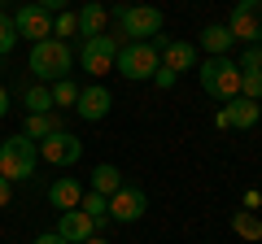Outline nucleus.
Wrapping results in <instances>:
<instances>
[{
	"label": "nucleus",
	"mask_w": 262,
	"mask_h": 244,
	"mask_svg": "<svg viewBox=\"0 0 262 244\" xmlns=\"http://www.w3.org/2000/svg\"><path fill=\"white\" fill-rule=\"evenodd\" d=\"M39 9H48V13H66L70 9V0H35Z\"/></svg>",
	"instance_id": "obj_28"
},
{
	"label": "nucleus",
	"mask_w": 262,
	"mask_h": 244,
	"mask_svg": "<svg viewBox=\"0 0 262 244\" xmlns=\"http://www.w3.org/2000/svg\"><path fill=\"white\" fill-rule=\"evenodd\" d=\"M5 113H9V92L0 87V118H5Z\"/></svg>",
	"instance_id": "obj_32"
},
{
	"label": "nucleus",
	"mask_w": 262,
	"mask_h": 244,
	"mask_svg": "<svg viewBox=\"0 0 262 244\" xmlns=\"http://www.w3.org/2000/svg\"><path fill=\"white\" fill-rule=\"evenodd\" d=\"M162 66V53L149 44V39H140V44H122L118 48V61H114V70H118L122 79H131V83H144V79H153Z\"/></svg>",
	"instance_id": "obj_5"
},
{
	"label": "nucleus",
	"mask_w": 262,
	"mask_h": 244,
	"mask_svg": "<svg viewBox=\"0 0 262 244\" xmlns=\"http://www.w3.org/2000/svg\"><path fill=\"white\" fill-rule=\"evenodd\" d=\"M232 44H236V39H232V31H227V22H214V27L201 31V48H206L210 57H227Z\"/></svg>",
	"instance_id": "obj_18"
},
{
	"label": "nucleus",
	"mask_w": 262,
	"mask_h": 244,
	"mask_svg": "<svg viewBox=\"0 0 262 244\" xmlns=\"http://www.w3.org/2000/svg\"><path fill=\"white\" fill-rule=\"evenodd\" d=\"M79 201H83L79 179H57L53 188H48V205H53L57 214H66V209H79Z\"/></svg>",
	"instance_id": "obj_16"
},
{
	"label": "nucleus",
	"mask_w": 262,
	"mask_h": 244,
	"mask_svg": "<svg viewBox=\"0 0 262 244\" xmlns=\"http://www.w3.org/2000/svg\"><path fill=\"white\" fill-rule=\"evenodd\" d=\"M13 44H18V31H13V18L9 13H0V57H9Z\"/></svg>",
	"instance_id": "obj_26"
},
{
	"label": "nucleus",
	"mask_w": 262,
	"mask_h": 244,
	"mask_svg": "<svg viewBox=\"0 0 262 244\" xmlns=\"http://www.w3.org/2000/svg\"><path fill=\"white\" fill-rule=\"evenodd\" d=\"M153 83H158L162 92H170V87L179 83V75H175V70H166V66H158V75H153Z\"/></svg>",
	"instance_id": "obj_27"
},
{
	"label": "nucleus",
	"mask_w": 262,
	"mask_h": 244,
	"mask_svg": "<svg viewBox=\"0 0 262 244\" xmlns=\"http://www.w3.org/2000/svg\"><path fill=\"white\" fill-rule=\"evenodd\" d=\"M9 197H13V183H9V179H5V175H0V209L9 205Z\"/></svg>",
	"instance_id": "obj_29"
},
{
	"label": "nucleus",
	"mask_w": 262,
	"mask_h": 244,
	"mask_svg": "<svg viewBox=\"0 0 262 244\" xmlns=\"http://www.w3.org/2000/svg\"><path fill=\"white\" fill-rule=\"evenodd\" d=\"M53 131H61V127H57V118H48V113H31V118H27V131H22V135L39 144V140H48Z\"/></svg>",
	"instance_id": "obj_22"
},
{
	"label": "nucleus",
	"mask_w": 262,
	"mask_h": 244,
	"mask_svg": "<svg viewBox=\"0 0 262 244\" xmlns=\"http://www.w3.org/2000/svg\"><path fill=\"white\" fill-rule=\"evenodd\" d=\"M118 188H122V170H118V166H110V161H101V166L92 170V188H88V192H101V197L110 201Z\"/></svg>",
	"instance_id": "obj_19"
},
{
	"label": "nucleus",
	"mask_w": 262,
	"mask_h": 244,
	"mask_svg": "<svg viewBox=\"0 0 262 244\" xmlns=\"http://www.w3.org/2000/svg\"><path fill=\"white\" fill-rule=\"evenodd\" d=\"M232 231L241 235V240L258 244V240H262V218L253 214V209H236V214H232Z\"/></svg>",
	"instance_id": "obj_20"
},
{
	"label": "nucleus",
	"mask_w": 262,
	"mask_h": 244,
	"mask_svg": "<svg viewBox=\"0 0 262 244\" xmlns=\"http://www.w3.org/2000/svg\"><path fill=\"white\" fill-rule=\"evenodd\" d=\"M196 79H201V92L223 101V105L241 96V66H236V57H206L196 66Z\"/></svg>",
	"instance_id": "obj_2"
},
{
	"label": "nucleus",
	"mask_w": 262,
	"mask_h": 244,
	"mask_svg": "<svg viewBox=\"0 0 262 244\" xmlns=\"http://www.w3.org/2000/svg\"><path fill=\"white\" fill-rule=\"evenodd\" d=\"M79 209H83L88 218L96 223V231H101L105 223H110V201L101 197V192H83V201H79Z\"/></svg>",
	"instance_id": "obj_21"
},
{
	"label": "nucleus",
	"mask_w": 262,
	"mask_h": 244,
	"mask_svg": "<svg viewBox=\"0 0 262 244\" xmlns=\"http://www.w3.org/2000/svg\"><path fill=\"white\" fill-rule=\"evenodd\" d=\"M118 48H122L118 35H92V39H83V44H79V66H83L92 79H101V75H110V70H114Z\"/></svg>",
	"instance_id": "obj_6"
},
{
	"label": "nucleus",
	"mask_w": 262,
	"mask_h": 244,
	"mask_svg": "<svg viewBox=\"0 0 262 244\" xmlns=\"http://www.w3.org/2000/svg\"><path fill=\"white\" fill-rule=\"evenodd\" d=\"M0 13H5V0H0Z\"/></svg>",
	"instance_id": "obj_34"
},
{
	"label": "nucleus",
	"mask_w": 262,
	"mask_h": 244,
	"mask_svg": "<svg viewBox=\"0 0 262 244\" xmlns=\"http://www.w3.org/2000/svg\"><path fill=\"white\" fill-rule=\"evenodd\" d=\"M13 31H18V39H31V44L53 39V13L39 9L35 0H31V5H22V9L13 13Z\"/></svg>",
	"instance_id": "obj_10"
},
{
	"label": "nucleus",
	"mask_w": 262,
	"mask_h": 244,
	"mask_svg": "<svg viewBox=\"0 0 262 244\" xmlns=\"http://www.w3.org/2000/svg\"><path fill=\"white\" fill-rule=\"evenodd\" d=\"M39 157L48 161V166H75L79 157H83V140L70 131H53L48 140H39Z\"/></svg>",
	"instance_id": "obj_11"
},
{
	"label": "nucleus",
	"mask_w": 262,
	"mask_h": 244,
	"mask_svg": "<svg viewBox=\"0 0 262 244\" xmlns=\"http://www.w3.org/2000/svg\"><path fill=\"white\" fill-rule=\"evenodd\" d=\"M57 235H61L66 244H88L96 235V223L83 209H66V214H57Z\"/></svg>",
	"instance_id": "obj_15"
},
{
	"label": "nucleus",
	"mask_w": 262,
	"mask_h": 244,
	"mask_svg": "<svg viewBox=\"0 0 262 244\" xmlns=\"http://www.w3.org/2000/svg\"><path fill=\"white\" fill-rule=\"evenodd\" d=\"M75 31H79V18H75L70 9H66V13H53V39H70Z\"/></svg>",
	"instance_id": "obj_25"
},
{
	"label": "nucleus",
	"mask_w": 262,
	"mask_h": 244,
	"mask_svg": "<svg viewBox=\"0 0 262 244\" xmlns=\"http://www.w3.org/2000/svg\"><path fill=\"white\" fill-rule=\"evenodd\" d=\"M27 70L48 87V83H57V79H70V70H75V53H70L66 39H39V44H31Z\"/></svg>",
	"instance_id": "obj_1"
},
{
	"label": "nucleus",
	"mask_w": 262,
	"mask_h": 244,
	"mask_svg": "<svg viewBox=\"0 0 262 244\" xmlns=\"http://www.w3.org/2000/svg\"><path fill=\"white\" fill-rule=\"evenodd\" d=\"M114 18H118L122 44H140V39L162 35V9H153V5H114Z\"/></svg>",
	"instance_id": "obj_3"
},
{
	"label": "nucleus",
	"mask_w": 262,
	"mask_h": 244,
	"mask_svg": "<svg viewBox=\"0 0 262 244\" xmlns=\"http://www.w3.org/2000/svg\"><path fill=\"white\" fill-rule=\"evenodd\" d=\"M144 209H149V192L136 188V183H122V188L110 197V218L114 223H140Z\"/></svg>",
	"instance_id": "obj_9"
},
{
	"label": "nucleus",
	"mask_w": 262,
	"mask_h": 244,
	"mask_svg": "<svg viewBox=\"0 0 262 244\" xmlns=\"http://www.w3.org/2000/svg\"><path fill=\"white\" fill-rule=\"evenodd\" d=\"M258 205H262V192L249 188V192H245V209H258Z\"/></svg>",
	"instance_id": "obj_30"
},
{
	"label": "nucleus",
	"mask_w": 262,
	"mask_h": 244,
	"mask_svg": "<svg viewBox=\"0 0 262 244\" xmlns=\"http://www.w3.org/2000/svg\"><path fill=\"white\" fill-rule=\"evenodd\" d=\"M153 48L162 53V66L175 70V75H184V70H196V48L188 44V39H170V35H153L149 39Z\"/></svg>",
	"instance_id": "obj_12"
},
{
	"label": "nucleus",
	"mask_w": 262,
	"mask_h": 244,
	"mask_svg": "<svg viewBox=\"0 0 262 244\" xmlns=\"http://www.w3.org/2000/svg\"><path fill=\"white\" fill-rule=\"evenodd\" d=\"M22 105H27V113H48L53 109V92H48L44 83H35L27 96H22Z\"/></svg>",
	"instance_id": "obj_23"
},
{
	"label": "nucleus",
	"mask_w": 262,
	"mask_h": 244,
	"mask_svg": "<svg viewBox=\"0 0 262 244\" xmlns=\"http://www.w3.org/2000/svg\"><path fill=\"white\" fill-rule=\"evenodd\" d=\"M236 66H241V96L262 101V44H249Z\"/></svg>",
	"instance_id": "obj_13"
},
{
	"label": "nucleus",
	"mask_w": 262,
	"mask_h": 244,
	"mask_svg": "<svg viewBox=\"0 0 262 244\" xmlns=\"http://www.w3.org/2000/svg\"><path fill=\"white\" fill-rule=\"evenodd\" d=\"M39 166V144L27 140V135H9V140H0V175L18 183V179H31Z\"/></svg>",
	"instance_id": "obj_4"
},
{
	"label": "nucleus",
	"mask_w": 262,
	"mask_h": 244,
	"mask_svg": "<svg viewBox=\"0 0 262 244\" xmlns=\"http://www.w3.org/2000/svg\"><path fill=\"white\" fill-rule=\"evenodd\" d=\"M48 92H53V105H61V109H75V101H79V87L70 83V79H57V83H48Z\"/></svg>",
	"instance_id": "obj_24"
},
{
	"label": "nucleus",
	"mask_w": 262,
	"mask_h": 244,
	"mask_svg": "<svg viewBox=\"0 0 262 244\" xmlns=\"http://www.w3.org/2000/svg\"><path fill=\"white\" fill-rule=\"evenodd\" d=\"M227 31L241 44H262V0H236L227 13Z\"/></svg>",
	"instance_id": "obj_7"
},
{
	"label": "nucleus",
	"mask_w": 262,
	"mask_h": 244,
	"mask_svg": "<svg viewBox=\"0 0 262 244\" xmlns=\"http://www.w3.org/2000/svg\"><path fill=\"white\" fill-rule=\"evenodd\" d=\"M79 18V35L83 39H92V35H105V22H110V9H105L101 0H88L83 9L75 13Z\"/></svg>",
	"instance_id": "obj_17"
},
{
	"label": "nucleus",
	"mask_w": 262,
	"mask_h": 244,
	"mask_svg": "<svg viewBox=\"0 0 262 244\" xmlns=\"http://www.w3.org/2000/svg\"><path fill=\"white\" fill-rule=\"evenodd\" d=\"M258 122H262V109H258V101H249V96H236V101H227L223 109L214 113L219 131H253Z\"/></svg>",
	"instance_id": "obj_8"
},
{
	"label": "nucleus",
	"mask_w": 262,
	"mask_h": 244,
	"mask_svg": "<svg viewBox=\"0 0 262 244\" xmlns=\"http://www.w3.org/2000/svg\"><path fill=\"white\" fill-rule=\"evenodd\" d=\"M31 244H66V240H61V235H57V231H44V235H35V240H31Z\"/></svg>",
	"instance_id": "obj_31"
},
{
	"label": "nucleus",
	"mask_w": 262,
	"mask_h": 244,
	"mask_svg": "<svg viewBox=\"0 0 262 244\" xmlns=\"http://www.w3.org/2000/svg\"><path fill=\"white\" fill-rule=\"evenodd\" d=\"M110 109H114V96H110V87H101V83L83 87V92H79V101H75V113H79L83 122H101Z\"/></svg>",
	"instance_id": "obj_14"
},
{
	"label": "nucleus",
	"mask_w": 262,
	"mask_h": 244,
	"mask_svg": "<svg viewBox=\"0 0 262 244\" xmlns=\"http://www.w3.org/2000/svg\"><path fill=\"white\" fill-rule=\"evenodd\" d=\"M88 244H110V240H105V235H92V240H88Z\"/></svg>",
	"instance_id": "obj_33"
}]
</instances>
